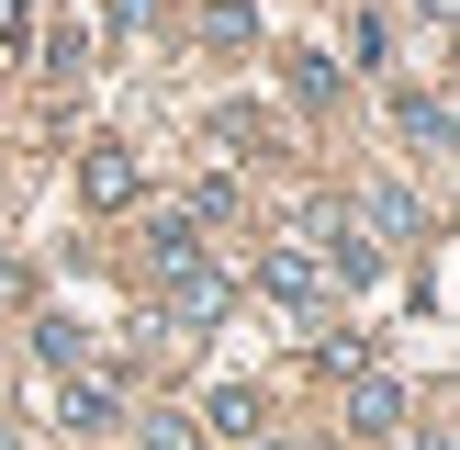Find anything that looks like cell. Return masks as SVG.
I'll return each instance as SVG.
<instances>
[{"mask_svg":"<svg viewBox=\"0 0 460 450\" xmlns=\"http://www.w3.org/2000/svg\"><path fill=\"white\" fill-rule=\"evenodd\" d=\"M79 180H90V202H135V158H124V147H90Z\"/></svg>","mask_w":460,"mask_h":450,"instance_id":"obj_8","label":"cell"},{"mask_svg":"<svg viewBox=\"0 0 460 450\" xmlns=\"http://www.w3.org/2000/svg\"><path fill=\"white\" fill-rule=\"evenodd\" d=\"M202 417H214V428H225V439H259V394H247V382H225V394H214V405H202Z\"/></svg>","mask_w":460,"mask_h":450,"instance_id":"obj_9","label":"cell"},{"mask_svg":"<svg viewBox=\"0 0 460 450\" xmlns=\"http://www.w3.org/2000/svg\"><path fill=\"white\" fill-rule=\"evenodd\" d=\"M225 304H236V282H225V270H202V259L169 270V315H180V327H225Z\"/></svg>","mask_w":460,"mask_h":450,"instance_id":"obj_1","label":"cell"},{"mask_svg":"<svg viewBox=\"0 0 460 450\" xmlns=\"http://www.w3.org/2000/svg\"><path fill=\"white\" fill-rule=\"evenodd\" d=\"M0 292H22V259H0Z\"/></svg>","mask_w":460,"mask_h":450,"instance_id":"obj_13","label":"cell"},{"mask_svg":"<svg viewBox=\"0 0 460 450\" xmlns=\"http://www.w3.org/2000/svg\"><path fill=\"white\" fill-rule=\"evenodd\" d=\"M202 34L236 57V45H259V12H247V0H214V12H202Z\"/></svg>","mask_w":460,"mask_h":450,"instance_id":"obj_10","label":"cell"},{"mask_svg":"<svg viewBox=\"0 0 460 450\" xmlns=\"http://www.w3.org/2000/svg\"><path fill=\"white\" fill-rule=\"evenodd\" d=\"M394 124L416 135V147H449V102L438 90H394Z\"/></svg>","mask_w":460,"mask_h":450,"instance_id":"obj_5","label":"cell"},{"mask_svg":"<svg viewBox=\"0 0 460 450\" xmlns=\"http://www.w3.org/2000/svg\"><path fill=\"white\" fill-rule=\"evenodd\" d=\"M180 259H202V237H191V214H157V225H146V270H157V282H169Z\"/></svg>","mask_w":460,"mask_h":450,"instance_id":"obj_6","label":"cell"},{"mask_svg":"<svg viewBox=\"0 0 460 450\" xmlns=\"http://www.w3.org/2000/svg\"><path fill=\"white\" fill-rule=\"evenodd\" d=\"M259 282H270V292H281V304H292V315L314 327V304H326V282H314V259H304V248H270V259H259Z\"/></svg>","mask_w":460,"mask_h":450,"instance_id":"obj_3","label":"cell"},{"mask_svg":"<svg viewBox=\"0 0 460 450\" xmlns=\"http://www.w3.org/2000/svg\"><path fill=\"white\" fill-rule=\"evenodd\" d=\"M0 450H12V439H0Z\"/></svg>","mask_w":460,"mask_h":450,"instance_id":"obj_15","label":"cell"},{"mask_svg":"<svg viewBox=\"0 0 460 450\" xmlns=\"http://www.w3.org/2000/svg\"><path fill=\"white\" fill-rule=\"evenodd\" d=\"M326 270H337V282L359 292V282H382V248L359 237V225H326Z\"/></svg>","mask_w":460,"mask_h":450,"instance_id":"obj_4","label":"cell"},{"mask_svg":"<svg viewBox=\"0 0 460 450\" xmlns=\"http://www.w3.org/2000/svg\"><path fill=\"white\" fill-rule=\"evenodd\" d=\"M57 417H67V428H112V382H90L79 360H67V394H57Z\"/></svg>","mask_w":460,"mask_h":450,"instance_id":"obj_7","label":"cell"},{"mask_svg":"<svg viewBox=\"0 0 460 450\" xmlns=\"http://www.w3.org/2000/svg\"><path fill=\"white\" fill-rule=\"evenodd\" d=\"M349 439H404V382L359 360V394H349Z\"/></svg>","mask_w":460,"mask_h":450,"instance_id":"obj_2","label":"cell"},{"mask_svg":"<svg viewBox=\"0 0 460 450\" xmlns=\"http://www.w3.org/2000/svg\"><path fill=\"white\" fill-rule=\"evenodd\" d=\"M79 349H90V338L67 327V315H34V360H57V372H67V360H79Z\"/></svg>","mask_w":460,"mask_h":450,"instance_id":"obj_12","label":"cell"},{"mask_svg":"<svg viewBox=\"0 0 460 450\" xmlns=\"http://www.w3.org/2000/svg\"><path fill=\"white\" fill-rule=\"evenodd\" d=\"M314 360H326V372H359V360H371V338H359V327H314Z\"/></svg>","mask_w":460,"mask_h":450,"instance_id":"obj_11","label":"cell"},{"mask_svg":"<svg viewBox=\"0 0 460 450\" xmlns=\"http://www.w3.org/2000/svg\"><path fill=\"white\" fill-rule=\"evenodd\" d=\"M416 450H449V439H438V428H416Z\"/></svg>","mask_w":460,"mask_h":450,"instance_id":"obj_14","label":"cell"}]
</instances>
